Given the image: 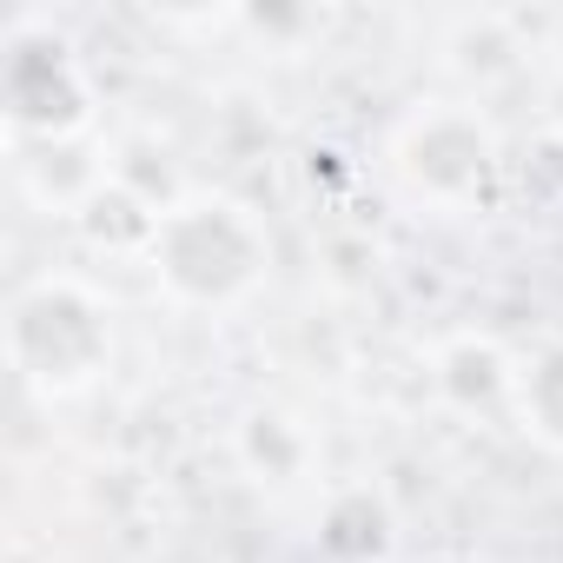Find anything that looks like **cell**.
Returning a JSON list of instances; mask_svg holds the SVG:
<instances>
[{"label":"cell","instance_id":"cell-1","mask_svg":"<svg viewBox=\"0 0 563 563\" xmlns=\"http://www.w3.org/2000/svg\"><path fill=\"white\" fill-rule=\"evenodd\" d=\"M146 252H153V272L166 278V292L192 306H225L265 272V232L232 199H179L153 212Z\"/></svg>","mask_w":563,"mask_h":563},{"label":"cell","instance_id":"cell-2","mask_svg":"<svg viewBox=\"0 0 563 563\" xmlns=\"http://www.w3.org/2000/svg\"><path fill=\"white\" fill-rule=\"evenodd\" d=\"M14 365L34 391L47 398H67V391H87L107 358H113V325H107V306L80 286V278H34V286L14 299Z\"/></svg>","mask_w":563,"mask_h":563},{"label":"cell","instance_id":"cell-4","mask_svg":"<svg viewBox=\"0 0 563 563\" xmlns=\"http://www.w3.org/2000/svg\"><path fill=\"white\" fill-rule=\"evenodd\" d=\"M504 385H510V372H504V358H497L484 339H464V345H451V358H444V391L490 405Z\"/></svg>","mask_w":563,"mask_h":563},{"label":"cell","instance_id":"cell-5","mask_svg":"<svg viewBox=\"0 0 563 563\" xmlns=\"http://www.w3.org/2000/svg\"><path fill=\"white\" fill-rule=\"evenodd\" d=\"M523 418H530V431H537V438L563 444V345H556V352H543V358H537V372L523 378Z\"/></svg>","mask_w":563,"mask_h":563},{"label":"cell","instance_id":"cell-3","mask_svg":"<svg viewBox=\"0 0 563 563\" xmlns=\"http://www.w3.org/2000/svg\"><path fill=\"white\" fill-rule=\"evenodd\" d=\"M398 173L424 199H471L490 173V133L464 107H431L398 140Z\"/></svg>","mask_w":563,"mask_h":563}]
</instances>
